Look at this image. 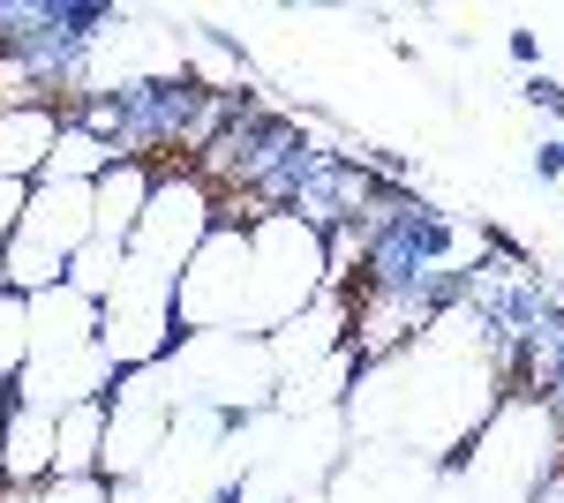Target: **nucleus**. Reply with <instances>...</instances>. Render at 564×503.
Here are the masks:
<instances>
[{
	"instance_id": "4468645a",
	"label": "nucleus",
	"mask_w": 564,
	"mask_h": 503,
	"mask_svg": "<svg viewBox=\"0 0 564 503\" xmlns=\"http://www.w3.org/2000/svg\"><path fill=\"white\" fill-rule=\"evenodd\" d=\"M0 294H8V241H0Z\"/></svg>"
},
{
	"instance_id": "6e6552de",
	"label": "nucleus",
	"mask_w": 564,
	"mask_h": 503,
	"mask_svg": "<svg viewBox=\"0 0 564 503\" xmlns=\"http://www.w3.org/2000/svg\"><path fill=\"white\" fill-rule=\"evenodd\" d=\"M68 286L90 294V300H106L113 286H121V249H113V241H84L76 263H68Z\"/></svg>"
},
{
	"instance_id": "f257e3e1",
	"label": "nucleus",
	"mask_w": 564,
	"mask_h": 503,
	"mask_svg": "<svg viewBox=\"0 0 564 503\" xmlns=\"http://www.w3.org/2000/svg\"><path fill=\"white\" fill-rule=\"evenodd\" d=\"M212 226H218V188L212 181H204L196 166H159L151 210L135 218L121 263H129L135 278H151V286H181V271H188L196 249L212 241Z\"/></svg>"
},
{
	"instance_id": "1a4fd4ad",
	"label": "nucleus",
	"mask_w": 564,
	"mask_h": 503,
	"mask_svg": "<svg viewBox=\"0 0 564 503\" xmlns=\"http://www.w3.org/2000/svg\"><path fill=\"white\" fill-rule=\"evenodd\" d=\"M31 503H106V481H39Z\"/></svg>"
},
{
	"instance_id": "2eb2a0df",
	"label": "nucleus",
	"mask_w": 564,
	"mask_h": 503,
	"mask_svg": "<svg viewBox=\"0 0 564 503\" xmlns=\"http://www.w3.org/2000/svg\"><path fill=\"white\" fill-rule=\"evenodd\" d=\"M8 406H15V391H8V383H0V420H8Z\"/></svg>"
},
{
	"instance_id": "39448f33",
	"label": "nucleus",
	"mask_w": 564,
	"mask_h": 503,
	"mask_svg": "<svg viewBox=\"0 0 564 503\" xmlns=\"http://www.w3.org/2000/svg\"><path fill=\"white\" fill-rule=\"evenodd\" d=\"M0 459H8V489L53 481V414L8 406V420H0Z\"/></svg>"
},
{
	"instance_id": "9d476101",
	"label": "nucleus",
	"mask_w": 564,
	"mask_h": 503,
	"mask_svg": "<svg viewBox=\"0 0 564 503\" xmlns=\"http://www.w3.org/2000/svg\"><path fill=\"white\" fill-rule=\"evenodd\" d=\"M23 204H31V181H0V241L23 226Z\"/></svg>"
},
{
	"instance_id": "423d86ee",
	"label": "nucleus",
	"mask_w": 564,
	"mask_h": 503,
	"mask_svg": "<svg viewBox=\"0 0 564 503\" xmlns=\"http://www.w3.org/2000/svg\"><path fill=\"white\" fill-rule=\"evenodd\" d=\"M106 166H121V151H113L106 135H90L76 113H61V143H53V158H45L39 181H84V188H90Z\"/></svg>"
},
{
	"instance_id": "9b49d317",
	"label": "nucleus",
	"mask_w": 564,
	"mask_h": 503,
	"mask_svg": "<svg viewBox=\"0 0 564 503\" xmlns=\"http://www.w3.org/2000/svg\"><path fill=\"white\" fill-rule=\"evenodd\" d=\"M527 98H534L550 121H564V84H557V76H542V68H534V76H527Z\"/></svg>"
},
{
	"instance_id": "f8f14e48",
	"label": "nucleus",
	"mask_w": 564,
	"mask_h": 503,
	"mask_svg": "<svg viewBox=\"0 0 564 503\" xmlns=\"http://www.w3.org/2000/svg\"><path fill=\"white\" fill-rule=\"evenodd\" d=\"M564 173V143L550 135V143H534V181H557Z\"/></svg>"
},
{
	"instance_id": "f03ea898",
	"label": "nucleus",
	"mask_w": 564,
	"mask_h": 503,
	"mask_svg": "<svg viewBox=\"0 0 564 503\" xmlns=\"http://www.w3.org/2000/svg\"><path fill=\"white\" fill-rule=\"evenodd\" d=\"M151 188H159V166H143V158H121V166L98 173V181H90V241L129 249L135 218L151 210Z\"/></svg>"
},
{
	"instance_id": "ddd939ff",
	"label": "nucleus",
	"mask_w": 564,
	"mask_h": 503,
	"mask_svg": "<svg viewBox=\"0 0 564 503\" xmlns=\"http://www.w3.org/2000/svg\"><path fill=\"white\" fill-rule=\"evenodd\" d=\"M505 45H512V61H527V68H542V39H534V31H505Z\"/></svg>"
},
{
	"instance_id": "20e7f679",
	"label": "nucleus",
	"mask_w": 564,
	"mask_h": 503,
	"mask_svg": "<svg viewBox=\"0 0 564 503\" xmlns=\"http://www.w3.org/2000/svg\"><path fill=\"white\" fill-rule=\"evenodd\" d=\"M98 451H106V398L53 414V481H98Z\"/></svg>"
},
{
	"instance_id": "7ed1b4c3",
	"label": "nucleus",
	"mask_w": 564,
	"mask_h": 503,
	"mask_svg": "<svg viewBox=\"0 0 564 503\" xmlns=\"http://www.w3.org/2000/svg\"><path fill=\"white\" fill-rule=\"evenodd\" d=\"M61 143V106H0V181H39Z\"/></svg>"
},
{
	"instance_id": "0eeeda50",
	"label": "nucleus",
	"mask_w": 564,
	"mask_h": 503,
	"mask_svg": "<svg viewBox=\"0 0 564 503\" xmlns=\"http://www.w3.org/2000/svg\"><path fill=\"white\" fill-rule=\"evenodd\" d=\"M23 361H31V300L0 294V383H8V391L23 376Z\"/></svg>"
}]
</instances>
